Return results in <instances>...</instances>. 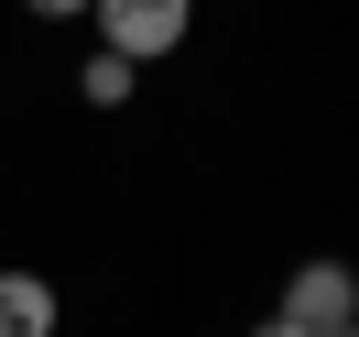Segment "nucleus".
Listing matches in <instances>:
<instances>
[{"label": "nucleus", "instance_id": "1", "mask_svg": "<svg viewBox=\"0 0 359 337\" xmlns=\"http://www.w3.org/2000/svg\"><path fill=\"white\" fill-rule=\"evenodd\" d=\"M283 315L294 337H337V326H359V272L348 261H294V283H283Z\"/></svg>", "mask_w": 359, "mask_h": 337}, {"label": "nucleus", "instance_id": "2", "mask_svg": "<svg viewBox=\"0 0 359 337\" xmlns=\"http://www.w3.org/2000/svg\"><path fill=\"white\" fill-rule=\"evenodd\" d=\"M185 22H196V0H98V44L131 55V66L175 55V44H185Z\"/></svg>", "mask_w": 359, "mask_h": 337}, {"label": "nucleus", "instance_id": "3", "mask_svg": "<svg viewBox=\"0 0 359 337\" xmlns=\"http://www.w3.org/2000/svg\"><path fill=\"white\" fill-rule=\"evenodd\" d=\"M0 337H55V283L44 272H0Z\"/></svg>", "mask_w": 359, "mask_h": 337}, {"label": "nucleus", "instance_id": "4", "mask_svg": "<svg viewBox=\"0 0 359 337\" xmlns=\"http://www.w3.org/2000/svg\"><path fill=\"white\" fill-rule=\"evenodd\" d=\"M131 76H142L131 55H109V44H98V55H88V76H76V88H88V109H120V98H131Z\"/></svg>", "mask_w": 359, "mask_h": 337}, {"label": "nucleus", "instance_id": "5", "mask_svg": "<svg viewBox=\"0 0 359 337\" xmlns=\"http://www.w3.org/2000/svg\"><path fill=\"white\" fill-rule=\"evenodd\" d=\"M33 22H76V11H98V0H22Z\"/></svg>", "mask_w": 359, "mask_h": 337}, {"label": "nucleus", "instance_id": "6", "mask_svg": "<svg viewBox=\"0 0 359 337\" xmlns=\"http://www.w3.org/2000/svg\"><path fill=\"white\" fill-rule=\"evenodd\" d=\"M250 337H294V326H283V315H262V326H250Z\"/></svg>", "mask_w": 359, "mask_h": 337}, {"label": "nucleus", "instance_id": "7", "mask_svg": "<svg viewBox=\"0 0 359 337\" xmlns=\"http://www.w3.org/2000/svg\"><path fill=\"white\" fill-rule=\"evenodd\" d=\"M337 337H359V326H337Z\"/></svg>", "mask_w": 359, "mask_h": 337}]
</instances>
